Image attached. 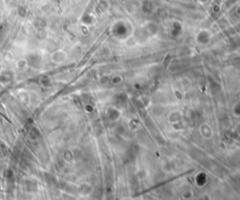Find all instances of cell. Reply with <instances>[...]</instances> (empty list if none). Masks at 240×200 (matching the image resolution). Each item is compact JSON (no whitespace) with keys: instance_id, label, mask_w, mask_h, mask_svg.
Returning <instances> with one entry per match:
<instances>
[{"instance_id":"obj_2","label":"cell","mask_w":240,"mask_h":200,"mask_svg":"<svg viewBox=\"0 0 240 200\" xmlns=\"http://www.w3.org/2000/svg\"><path fill=\"white\" fill-rule=\"evenodd\" d=\"M6 173H7V175H6V176H7L8 178H10V177H12V176H13V175H12V171L10 170V169L8 170V171L6 172Z\"/></svg>"},{"instance_id":"obj_1","label":"cell","mask_w":240,"mask_h":200,"mask_svg":"<svg viewBox=\"0 0 240 200\" xmlns=\"http://www.w3.org/2000/svg\"><path fill=\"white\" fill-rule=\"evenodd\" d=\"M28 63L31 66H35V68H37L39 66V64L41 63V58L37 55H30L28 57Z\"/></svg>"}]
</instances>
